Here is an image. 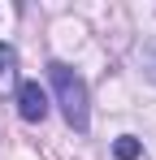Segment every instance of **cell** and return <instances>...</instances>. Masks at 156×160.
Here are the masks:
<instances>
[{
	"label": "cell",
	"mask_w": 156,
	"mask_h": 160,
	"mask_svg": "<svg viewBox=\"0 0 156 160\" xmlns=\"http://www.w3.org/2000/svg\"><path fill=\"white\" fill-rule=\"evenodd\" d=\"M48 78H52V87H56V100H61L65 121H70L78 134H87V126H91V100H87V82L78 78V74L65 65V61H52V65H48Z\"/></svg>",
	"instance_id": "obj_1"
},
{
	"label": "cell",
	"mask_w": 156,
	"mask_h": 160,
	"mask_svg": "<svg viewBox=\"0 0 156 160\" xmlns=\"http://www.w3.org/2000/svg\"><path fill=\"white\" fill-rule=\"evenodd\" d=\"M18 112H22V121L39 126L48 117V91L39 82H18Z\"/></svg>",
	"instance_id": "obj_2"
},
{
	"label": "cell",
	"mask_w": 156,
	"mask_h": 160,
	"mask_svg": "<svg viewBox=\"0 0 156 160\" xmlns=\"http://www.w3.org/2000/svg\"><path fill=\"white\" fill-rule=\"evenodd\" d=\"M18 87V48L0 39V95Z\"/></svg>",
	"instance_id": "obj_3"
},
{
	"label": "cell",
	"mask_w": 156,
	"mask_h": 160,
	"mask_svg": "<svg viewBox=\"0 0 156 160\" xmlns=\"http://www.w3.org/2000/svg\"><path fill=\"white\" fill-rule=\"evenodd\" d=\"M139 152H143V147H139V138H117V143H113V156L117 160H139Z\"/></svg>",
	"instance_id": "obj_4"
},
{
	"label": "cell",
	"mask_w": 156,
	"mask_h": 160,
	"mask_svg": "<svg viewBox=\"0 0 156 160\" xmlns=\"http://www.w3.org/2000/svg\"><path fill=\"white\" fill-rule=\"evenodd\" d=\"M143 69H148V78H152V82H156V52H152V56H148V65H143Z\"/></svg>",
	"instance_id": "obj_5"
}]
</instances>
